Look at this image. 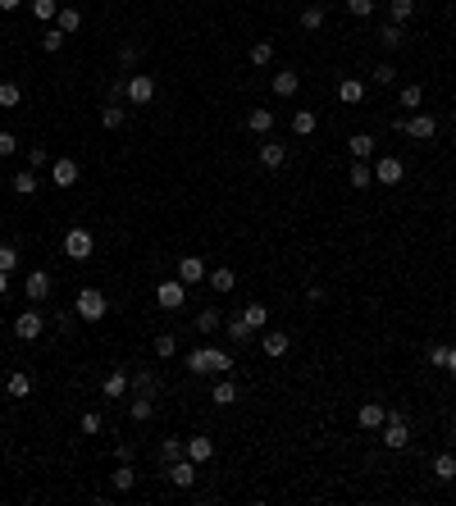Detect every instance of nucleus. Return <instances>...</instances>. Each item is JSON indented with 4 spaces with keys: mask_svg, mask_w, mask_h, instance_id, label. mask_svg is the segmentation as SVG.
Listing matches in <instances>:
<instances>
[{
    "mask_svg": "<svg viewBox=\"0 0 456 506\" xmlns=\"http://www.w3.org/2000/svg\"><path fill=\"white\" fill-rule=\"evenodd\" d=\"M433 479H438V483H452V479H456V456H452V452H438V456H433Z\"/></svg>",
    "mask_w": 456,
    "mask_h": 506,
    "instance_id": "4be33fe9",
    "label": "nucleus"
},
{
    "mask_svg": "<svg viewBox=\"0 0 456 506\" xmlns=\"http://www.w3.org/2000/svg\"><path fill=\"white\" fill-rule=\"evenodd\" d=\"M210 402H215V406H233V402H238V388H233V378H228V374H224V378L215 383V393H210Z\"/></svg>",
    "mask_w": 456,
    "mask_h": 506,
    "instance_id": "7c9ffc66",
    "label": "nucleus"
},
{
    "mask_svg": "<svg viewBox=\"0 0 456 506\" xmlns=\"http://www.w3.org/2000/svg\"><path fill=\"white\" fill-rule=\"evenodd\" d=\"M5 393H9V397H27V393H32V378H27L23 369H14V374H9V383H5Z\"/></svg>",
    "mask_w": 456,
    "mask_h": 506,
    "instance_id": "c9c22d12",
    "label": "nucleus"
},
{
    "mask_svg": "<svg viewBox=\"0 0 456 506\" xmlns=\"http://www.w3.org/2000/svg\"><path fill=\"white\" fill-rule=\"evenodd\" d=\"M55 27H60L64 37H73L78 27H82V9H73V5H69V9H60V18H55Z\"/></svg>",
    "mask_w": 456,
    "mask_h": 506,
    "instance_id": "c85d7f7f",
    "label": "nucleus"
},
{
    "mask_svg": "<svg viewBox=\"0 0 456 506\" xmlns=\"http://www.w3.org/2000/svg\"><path fill=\"white\" fill-rule=\"evenodd\" d=\"M347 9H352L356 18H370L374 14V0H347Z\"/></svg>",
    "mask_w": 456,
    "mask_h": 506,
    "instance_id": "8fccbe9b",
    "label": "nucleus"
},
{
    "mask_svg": "<svg viewBox=\"0 0 456 506\" xmlns=\"http://www.w3.org/2000/svg\"><path fill=\"white\" fill-rule=\"evenodd\" d=\"M383 447H393V452H402V447H411V424H406V415L402 411H393L383 420Z\"/></svg>",
    "mask_w": 456,
    "mask_h": 506,
    "instance_id": "20e7f679",
    "label": "nucleus"
},
{
    "mask_svg": "<svg viewBox=\"0 0 456 506\" xmlns=\"http://www.w3.org/2000/svg\"><path fill=\"white\" fill-rule=\"evenodd\" d=\"M247 128L260 132V137H269V128H274V110H251L247 114Z\"/></svg>",
    "mask_w": 456,
    "mask_h": 506,
    "instance_id": "bb28decb",
    "label": "nucleus"
},
{
    "mask_svg": "<svg viewBox=\"0 0 456 506\" xmlns=\"http://www.w3.org/2000/svg\"><path fill=\"white\" fill-rule=\"evenodd\" d=\"M347 151H352V160H374V137L370 132H356V137L347 142Z\"/></svg>",
    "mask_w": 456,
    "mask_h": 506,
    "instance_id": "b1692460",
    "label": "nucleus"
},
{
    "mask_svg": "<svg viewBox=\"0 0 456 506\" xmlns=\"http://www.w3.org/2000/svg\"><path fill=\"white\" fill-rule=\"evenodd\" d=\"M269 60H274V42H256V46H251V64H260V69H265Z\"/></svg>",
    "mask_w": 456,
    "mask_h": 506,
    "instance_id": "a18cd8bd",
    "label": "nucleus"
},
{
    "mask_svg": "<svg viewBox=\"0 0 456 506\" xmlns=\"http://www.w3.org/2000/svg\"><path fill=\"white\" fill-rule=\"evenodd\" d=\"M123 96H128L133 105H151L155 101V78L151 73H133L128 87H123Z\"/></svg>",
    "mask_w": 456,
    "mask_h": 506,
    "instance_id": "6e6552de",
    "label": "nucleus"
},
{
    "mask_svg": "<svg viewBox=\"0 0 456 506\" xmlns=\"http://www.w3.org/2000/svg\"><path fill=\"white\" fill-rule=\"evenodd\" d=\"M187 369L192 374H233V356L219 352V347H201V352L187 356Z\"/></svg>",
    "mask_w": 456,
    "mask_h": 506,
    "instance_id": "f257e3e1",
    "label": "nucleus"
},
{
    "mask_svg": "<svg viewBox=\"0 0 456 506\" xmlns=\"http://www.w3.org/2000/svg\"><path fill=\"white\" fill-rule=\"evenodd\" d=\"M443 369H448V374L456 378V347H448V361H443Z\"/></svg>",
    "mask_w": 456,
    "mask_h": 506,
    "instance_id": "bf43d9fd",
    "label": "nucleus"
},
{
    "mask_svg": "<svg viewBox=\"0 0 456 506\" xmlns=\"http://www.w3.org/2000/svg\"><path fill=\"white\" fill-rule=\"evenodd\" d=\"M383 420H388L383 402H365L361 411H356V424H361V429H383Z\"/></svg>",
    "mask_w": 456,
    "mask_h": 506,
    "instance_id": "4468645a",
    "label": "nucleus"
},
{
    "mask_svg": "<svg viewBox=\"0 0 456 506\" xmlns=\"http://www.w3.org/2000/svg\"><path fill=\"white\" fill-rule=\"evenodd\" d=\"M178 456H187V443H183V438H164V447H160V461L169 465V461H178Z\"/></svg>",
    "mask_w": 456,
    "mask_h": 506,
    "instance_id": "ea45409f",
    "label": "nucleus"
},
{
    "mask_svg": "<svg viewBox=\"0 0 456 506\" xmlns=\"http://www.w3.org/2000/svg\"><path fill=\"white\" fill-rule=\"evenodd\" d=\"M78 173H82V169H78V160H69V155L51 164V183H55V187H73Z\"/></svg>",
    "mask_w": 456,
    "mask_h": 506,
    "instance_id": "f8f14e48",
    "label": "nucleus"
},
{
    "mask_svg": "<svg viewBox=\"0 0 456 506\" xmlns=\"http://www.w3.org/2000/svg\"><path fill=\"white\" fill-rule=\"evenodd\" d=\"M110 483H114V493H133V483H137V470H133V461H119V465H114Z\"/></svg>",
    "mask_w": 456,
    "mask_h": 506,
    "instance_id": "a211bd4d",
    "label": "nucleus"
},
{
    "mask_svg": "<svg viewBox=\"0 0 456 506\" xmlns=\"http://www.w3.org/2000/svg\"><path fill=\"white\" fill-rule=\"evenodd\" d=\"M128 388H133V378L123 374V369H114V374H105L101 393H105V397H110V402H114V397H128Z\"/></svg>",
    "mask_w": 456,
    "mask_h": 506,
    "instance_id": "f3484780",
    "label": "nucleus"
},
{
    "mask_svg": "<svg viewBox=\"0 0 456 506\" xmlns=\"http://www.w3.org/2000/svg\"><path fill=\"white\" fill-rule=\"evenodd\" d=\"M155 383H160V378H155V369H137V374H133V393L155 397Z\"/></svg>",
    "mask_w": 456,
    "mask_h": 506,
    "instance_id": "e433bc0d",
    "label": "nucleus"
},
{
    "mask_svg": "<svg viewBox=\"0 0 456 506\" xmlns=\"http://www.w3.org/2000/svg\"><path fill=\"white\" fill-rule=\"evenodd\" d=\"M42 51H46V55L64 51V32H60V27H46V32H42Z\"/></svg>",
    "mask_w": 456,
    "mask_h": 506,
    "instance_id": "c03bdc74",
    "label": "nucleus"
},
{
    "mask_svg": "<svg viewBox=\"0 0 456 506\" xmlns=\"http://www.w3.org/2000/svg\"><path fill=\"white\" fill-rule=\"evenodd\" d=\"M18 5H23V0H0V9H5V14H14Z\"/></svg>",
    "mask_w": 456,
    "mask_h": 506,
    "instance_id": "052dcab7",
    "label": "nucleus"
},
{
    "mask_svg": "<svg viewBox=\"0 0 456 506\" xmlns=\"http://www.w3.org/2000/svg\"><path fill=\"white\" fill-rule=\"evenodd\" d=\"M155 306L160 310H183L187 306V283H183V278H164V283H155Z\"/></svg>",
    "mask_w": 456,
    "mask_h": 506,
    "instance_id": "7ed1b4c3",
    "label": "nucleus"
},
{
    "mask_svg": "<svg viewBox=\"0 0 456 506\" xmlns=\"http://www.w3.org/2000/svg\"><path fill=\"white\" fill-rule=\"evenodd\" d=\"M374 82H397V69H393V64H374Z\"/></svg>",
    "mask_w": 456,
    "mask_h": 506,
    "instance_id": "864d4df0",
    "label": "nucleus"
},
{
    "mask_svg": "<svg viewBox=\"0 0 456 506\" xmlns=\"http://www.w3.org/2000/svg\"><path fill=\"white\" fill-rule=\"evenodd\" d=\"M206 283L215 288V292H233V288H238V274H233L228 265H219V269H210V274H206Z\"/></svg>",
    "mask_w": 456,
    "mask_h": 506,
    "instance_id": "5701e85b",
    "label": "nucleus"
},
{
    "mask_svg": "<svg viewBox=\"0 0 456 506\" xmlns=\"http://www.w3.org/2000/svg\"><path fill=\"white\" fill-rule=\"evenodd\" d=\"M265 356H288V333H278V328H265Z\"/></svg>",
    "mask_w": 456,
    "mask_h": 506,
    "instance_id": "473e14b6",
    "label": "nucleus"
},
{
    "mask_svg": "<svg viewBox=\"0 0 456 506\" xmlns=\"http://www.w3.org/2000/svg\"><path fill=\"white\" fill-rule=\"evenodd\" d=\"M388 9H393V23H406V18L415 14V0H393Z\"/></svg>",
    "mask_w": 456,
    "mask_h": 506,
    "instance_id": "09e8293b",
    "label": "nucleus"
},
{
    "mask_svg": "<svg viewBox=\"0 0 456 506\" xmlns=\"http://www.w3.org/2000/svg\"><path fill=\"white\" fill-rule=\"evenodd\" d=\"M297 87H302V73L297 69H278L274 73V96H297Z\"/></svg>",
    "mask_w": 456,
    "mask_h": 506,
    "instance_id": "aec40b11",
    "label": "nucleus"
},
{
    "mask_svg": "<svg viewBox=\"0 0 456 506\" xmlns=\"http://www.w3.org/2000/svg\"><path fill=\"white\" fill-rule=\"evenodd\" d=\"M242 319H247V328H251V333H256V328H265V324H269L265 301H247V306H242Z\"/></svg>",
    "mask_w": 456,
    "mask_h": 506,
    "instance_id": "6ab92c4d",
    "label": "nucleus"
},
{
    "mask_svg": "<svg viewBox=\"0 0 456 506\" xmlns=\"http://www.w3.org/2000/svg\"><path fill=\"white\" fill-rule=\"evenodd\" d=\"M14 151H18V137L14 132H0V160H9Z\"/></svg>",
    "mask_w": 456,
    "mask_h": 506,
    "instance_id": "3c124183",
    "label": "nucleus"
},
{
    "mask_svg": "<svg viewBox=\"0 0 456 506\" xmlns=\"http://www.w3.org/2000/svg\"><path fill=\"white\" fill-rule=\"evenodd\" d=\"M27 5H32V18H37V23L60 18V0H27Z\"/></svg>",
    "mask_w": 456,
    "mask_h": 506,
    "instance_id": "c756f323",
    "label": "nucleus"
},
{
    "mask_svg": "<svg viewBox=\"0 0 456 506\" xmlns=\"http://www.w3.org/2000/svg\"><path fill=\"white\" fill-rule=\"evenodd\" d=\"M315 128H319L315 110H297V114H292V132H297V137H310Z\"/></svg>",
    "mask_w": 456,
    "mask_h": 506,
    "instance_id": "2f4dec72",
    "label": "nucleus"
},
{
    "mask_svg": "<svg viewBox=\"0 0 456 506\" xmlns=\"http://www.w3.org/2000/svg\"><path fill=\"white\" fill-rule=\"evenodd\" d=\"M46 333V315H42V310H23V315H18L14 319V338H18V343H37V338H42Z\"/></svg>",
    "mask_w": 456,
    "mask_h": 506,
    "instance_id": "0eeeda50",
    "label": "nucleus"
},
{
    "mask_svg": "<svg viewBox=\"0 0 456 506\" xmlns=\"http://www.w3.org/2000/svg\"><path fill=\"white\" fill-rule=\"evenodd\" d=\"M114 461H133V443H119V447H114Z\"/></svg>",
    "mask_w": 456,
    "mask_h": 506,
    "instance_id": "13d9d810",
    "label": "nucleus"
},
{
    "mask_svg": "<svg viewBox=\"0 0 456 506\" xmlns=\"http://www.w3.org/2000/svg\"><path fill=\"white\" fill-rule=\"evenodd\" d=\"M128 415H133V420H137V424H147L151 415H155V397L137 393V397H133V406H128Z\"/></svg>",
    "mask_w": 456,
    "mask_h": 506,
    "instance_id": "393cba45",
    "label": "nucleus"
},
{
    "mask_svg": "<svg viewBox=\"0 0 456 506\" xmlns=\"http://www.w3.org/2000/svg\"><path fill=\"white\" fill-rule=\"evenodd\" d=\"M164 474H169L173 488H192V483H197V461H192V456H178V461L164 465Z\"/></svg>",
    "mask_w": 456,
    "mask_h": 506,
    "instance_id": "1a4fd4ad",
    "label": "nucleus"
},
{
    "mask_svg": "<svg viewBox=\"0 0 456 506\" xmlns=\"http://www.w3.org/2000/svg\"><path fill=\"white\" fill-rule=\"evenodd\" d=\"M187 456L197 465H206L210 456H215V443H210V438H187Z\"/></svg>",
    "mask_w": 456,
    "mask_h": 506,
    "instance_id": "cd10ccee",
    "label": "nucleus"
},
{
    "mask_svg": "<svg viewBox=\"0 0 456 506\" xmlns=\"http://www.w3.org/2000/svg\"><path fill=\"white\" fill-rule=\"evenodd\" d=\"M397 105H402V110H420L424 105V87H402V92H397Z\"/></svg>",
    "mask_w": 456,
    "mask_h": 506,
    "instance_id": "72a5a7b5",
    "label": "nucleus"
},
{
    "mask_svg": "<svg viewBox=\"0 0 456 506\" xmlns=\"http://www.w3.org/2000/svg\"><path fill=\"white\" fill-rule=\"evenodd\" d=\"M219 324H224V315H219L215 306H206V310H201V315H197V333H215Z\"/></svg>",
    "mask_w": 456,
    "mask_h": 506,
    "instance_id": "f704fd0d",
    "label": "nucleus"
},
{
    "mask_svg": "<svg viewBox=\"0 0 456 506\" xmlns=\"http://www.w3.org/2000/svg\"><path fill=\"white\" fill-rule=\"evenodd\" d=\"M23 297L32 301V306H42V301L51 297V274H46V269H32V274H27V283H23Z\"/></svg>",
    "mask_w": 456,
    "mask_h": 506,
    "instance_id": "9b49d317",
    "label": "nucleus"
},
{
    "mask_svg": "<svg viewBox=\"0 0 456 506\" xmlns=\"http://www.w3.org/2000/svg\"><path fill=\"white\" fill-rule=\"evenodd\" d=\"M347 183H352V187H361V192L374 187V164H370V160H356L352 173H347Z\"/></svg>",
    "mask_w": 456,
    "mask_h": 506,
    "instance_id": "412c9836",
    "label": "nucleus"
},
{
    "mask_svg": "<svg viewBox=\"0 0 456 506\" xmlns=\"http://www.w3.org/2000/svg\"><path fill=\"white\" fill-rule=\"evenodd\" d=\"M283 160H288V146L274 142V137H265V146H260V164H265V169H283Z\"/></svg>",
    "mask_w": 456,
    "mask_h": 506,
    "instance_id": "2eb2a0df",
    "label": "nucleus"
},
{
    "mask_svg": "<svg viewBox=\"0 0 456 506\" xmlns=\"http://www.w3.org/2000/svg\"><path fill=\"white\" fill-rule=\"evenodd\" d=\"M452 443H456V424H452Z\"/></svg>",
    "mask_w": 456,
    "mask_h": 506,
    "instance_id": "e2e57ef3",
    "label": "nucleus"
},
{
    "mask_svg": "<svg viewBox=\"0 0 456 506\" xmlns=\"http://www.w3.org/2000/svg\"><path fill=\"white\" fill-rule=\"evenodd\" d=\"M18 101H23V87L18 82H0V110H14Z\"/></svg>",
    "mask_w": 456,
    "mask_h": 506,
    "instance_id": "4c0bfd02",
    "label": "nucleus"
},
{
    "mask_svg": "<svg viewBox=\"0 0 456 506\" xmlns=\"http://www.w3.org/2000/svg\"><path fill=\"white\" fill-rule=\"evenodd\" d=\"M119 64H123V69H133V64H137V46L123 42V46H119Z\"/></svg>",
    "mask_w": 456,
    "mask_h": 506,
    "instance_id": "5fc2aeb1",
    "label": "nucleus"
},
{
    "mask_svg": "<svg viewBox=\"0 0 456 506\" xmlns=\"http://www.w3.org/2000/svg\"><path fill=\"white\" fill-rule=\"evenodd\" d=\"M18 269V247L14 242H0V274H14Z\"/></svg>",
    "mask_w": 456,
    "mask_h": 506,
    "instance_id": "58836bf2",
    "label": "nucleus"
},
{
    "mask_svg": "<svg viewBox=\"0 0 456 506\" xmlns=\"http://www.w3.org/2000/svg\"><path fill=\"white\" fill-rule=\"evenodd\" d=\"M5 292H9V274H0V297H5Z\"/></svg>",
    "mask_w": 456,
    "mask_h": 506,
    "instance_id": "680f3d73",
    "label": "nucleus"
},
{
    "mask_svg": "<svg viewBox=\"0 0 456 506\" xmlns=\"http://www.w3.org/2000/svg\"><path fill=\"white\" fill-rule=\"evenodd\" d=\"M155 356H160V361L178 356V338H173V333H155Z\"/></svg>",
    "mask_w": 456,
    "mask_h": 506,
    "instance_id": "a19ab883",
    "label": "nucleus"
},
{
    "mask_svg": "<svg viewBox=\"0 0 456 506\" xmlns=\"http://www.w3.org/2000/svg\"><path fill=\"white\" fill-rule=\"evenodd\" d=\"M338 101L343 105H361L365 101V82L361 78H343V82H338Z\"/></svg>",
    "mask_w": 456,
    "mask_h": 506,
    "instance_id": "dca6fc26",
    "label": "nucleus"
},
{
    "mask_svg": "<svg viewBox=\"0 0 456 506\" xmlns=\"http://www.w3.org/2000/svg\"><path fill=\"white\" fill-rule=\"evenodd\" d=\"M27 169H46V146H32V151H27Z\"/></svg>",
    "mask_w": 456,
    "mask_h": 506,
    "instance_id": "6e6d98bb",
    "label": "nucleus"
},
{
    "mask_svg": "<svg viewBox=\"0 0 456 506\" xmlns=\"http://www.w3.org/2000/svg\"><path fill=\"white\" fill-rule=\"evenodd\" d=\"M82 433H87V438L101 433V415H96V411H82Z\"/></svg>",
    "mask_w": 456,
    "mask_h": 506,
    "instance_id": "603ef678",
    "label": "nucleus"
},
{
    "mask_svg": "<svg viewBox=\"0 0 456 506\" xmlns=\"http://www.w3.org/2000/svg\"><path fill=\"white\" fill-rule=\"evenodd\" d=\"M228 338H233V343H247V338H251V328H247V319H242V315L228 319Z\"/></svg>",
    "mask_w": 456,
    "mask_h": 506,
    "instance_id": "de8ad7c7",
    "label": "nucleus"
},
{
    "mask_svg": "<svg viewBox=\"0 0 456 506\" xmlns=\"http://www.w3.org/2000/svg\"><path fill=\"white\" fill-rule=\"evenodd\" d=\"M443 361H448V347H443V343H438V347H429V365H438V369H443Z\"/></svg>",
    "mask_w": 456,
    "mask_h": 506,
    "instance_id": "4d7b16f0",
    "label": "nucleus"
},
{
    "mask_svg": "<svg viewBox=\"0 0 456 506\" xmlns=\"http://www.w3.org/2000/svg\"><path fill=\"white\" fill-rule=\"evenodd\" d=\"M105 310H110L105 292H96V288H82V292H78V301H73V315L82 319V324H101V319H105Z\"/></svg>",
    "mask_w": 456,
    "mask_h": 506,
    "instance_id": "f03ea898",
    "label": "nucleus"
},
{
    "mask_svg": "<svg viewBox=\"0 0 456 506\" xmlns=\"http://www.w3.org/2000/svg\"><path fill=\"white\" fill-rule=\"evenodd\" d=\"M393 128L406 132V137H415V142H429L433 132H438V119H433V114H411V119H397Z\"/></svg>",
    "mask_w": 456,
    "mask_h": 506,
    "instance_id": "423d86ee",
    "label": "nucleus"
},
{
    "mask_svg": "<svg viewBox=\"0 0 456 506\" xmlns=\"http://www.w3.org/2000/svg\"><path fill=\"white\" fill-rule=\"evenodd\" d=\"M101 128H123V110H119V105H105V110H101Z\"/></svg>",
    "mask_w": 456,
    "mask_h": 506,
    "instance_id": "49530a36",
    "label": "nucleus"
},
{
    "mask_svg": "<svg viewBox=\"0 0 456 506\" xmlns=\"http://www.w3.org/2000/svg\"><path fill=\"white\" fill-rule=\"evenodd\" d=\"M402 178H406V164L397 160V155H383V160H374V183H383V187H397Z\"/></svg>",
    "mask_w": 456,
    "mask_h": 506,
    "instance_id": "9d476101",
    "label": "nucleus"
},
{
    "mask_svg": "<svg viewBox=\"0 0 456 506\" xmlns=\"http://www.w3.org/2000/svg\"><path fill=\"white\" fill-rule=\"evenodd\" d=\"M9 187H14L18 197H32V192L42 187V183H37V169H18V173H14V183H9Z\"/></svg>",
    "mask_w": 456,
    "mask_h": 506,
    "instance_id": "a878e982",
    "label": "nucleus"
},
{
    "mask_svg": "<svg viewBox=\"0 0 456 506\" xmlns=\"http://www.w3.org/2000/svg\"><path fill=\"white\" fill-rule=\"evenodd\" d=\"M178 278H183L187 288H197L201 278H206V260H201V256H183V260H178Z\"/></svg>",
    "mask_w": 456,
    "mask_h": 506,
    "instance_id": "ddd939ff",
    "label": "nucleus"
},
{
    "mask_svg": "<svg viewBox=\"0 0 456 506\" xmlns=\"http://www.w3.org/2000/svg\"><path fill=\"white\" fill-rule=\"evenodd\" d=\"M402 37H406L402 23H383V27H379V46H388V51H393V46H402Z\"/></svg>",
    "mask_w": 456,
    "mask_h": 506,
    "instance_id": "37998d69",
    "label": "nucleus"
},
{
    "mask_svg": "<svg viewBox=\"0 0 456 506\" xmlns=\"http://www.w3.org/2000/svg\"><path fill=\"white\" fill-rule=\"evenodd\" d=\"M92 251H96V237L87 228H69V233H64V256H69V260L82 265V260H92Z\"/></svg>",
    "mask_w": 456,
    "mask_h": 506,
    "instance_id": "39448f33",
    "label": "nucleus"
},
{
    "mask_svg": "<svg viewBox=\"0 0 456 506\" xmlns=\"http://www.w3.org/2000/svg\"><path fill=\"white\" fill-rule=\"evenodd\" d=\"M302 27H306V32H319V27H324V9H319V5H306V9H302Z\"/></svg>",
    "mask_w": 456,
    "mask_h": 506,
    "instance_id": "79ce46f5",
    "label": "nucleus"
}]
</instances>
